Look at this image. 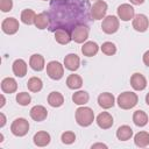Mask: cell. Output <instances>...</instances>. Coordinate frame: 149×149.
Segmentation results:
<instances>
[{"instance_id": "obj_7", "label": "cell", "mask_w": 149, "mask_h": 149, "mask_svg": "<svg viewBox=\"0 0 149 149\" xmlns=\"http://www.w3.org/2000/svg\"><path fill=\"white\" fill-rule=\"evenodd\" d=\"M107 3L102 0H97L91 6V17L93 20H102L107 12Z\"/></svg>"}, {"instance_id": "obj_17", "label": "cell", "mask_w": 149, "mask_h": 149, "mask_svg": "<svg viewBox=\"0 0 149 149\" xmlns=\"http://www.w3.org/2000/svg\"><path fill=\"white\" fill-rule=\"evenodd\" d=\"M79 65H80V59L76 54H69L65 56V58H64L65 69H68L70 71H76V70H78Z\"/></svg>"}, {"instance_id": "obj_39", "label": "cell", "mask_w": 149, "mask_h": 149, "mask_svg": "<svg viewBox=\"0 0 149 149\" xmlns=\"http://www.w3.org/2000/svg\"><path fill=\"white\" fill-rule=\"evenodd\" d=\"M133 5H142L144 2V0H129Z\"/></svg>"}, {"instance_id": "obj_35", "label": "cell", "mask_w": 149, "mask_h": 149, "mask_svg": "<svg viewBox=\"0 0 149 149\" xmlns=\"http://www.w3.org/2000/svg\"><path fill=\"white\" fill-rule=\"evenodd\" d=\"M13 8V1L12 0H0V9L3 13L10 12Z\"/></svg>"}, {"instance_id": "obj_25", "label": "cell", "mask_w": 149, "mask_h": 149, "mask_svg": "<svg viewBox=\"0 0 149 149\" xmlns=\"http://www.w3.org/2000/svg\"><path fill=\"white\" fill-rule=\"evenodd\" d=\"M133 122L137 126V127H144L148 123V115L146 112L137 109L134 112L133 114Z\"/></svg>"}, {"instance_id": "obj_16", "label": "cell", "mask_w": 149, "mask_h": 149, "mask_svg": "<svg viewBox=\"0 0 149 149\" xmlns=\"http://www.w3.org/2000/svg\"><path fill=\"white\" fill-rule=\"evenodd\" d=\"M97 125L102 129H108L113 126V116L108 112H101L97 116Z\"/></svg>"}, {"instance_id": "obj_38", "label": "cell", "mask_w": 149, "mask_h": 149, "mask_svg": "<svg viewBox=\"0 0 149 149\" xmlns=\"http://www.w3.org/2000/svg\"><path fill=\"white\" fill-rule=\"evenodd\" d=\"M0 118H1V123H0V127H3L5 123H6V116L3 113H0Z\"/></svg>"}, {"instance_id": "obj_32", "label": "cell", "mask_w": 149, "mask_h": 149, "mask_svg": "<svg viewBox=\"0 0 149 149\" xmlns=\"http://www.w3.org/2000/svg\"><path fill=\"white\" fill-rule=\"evenodd\" d=\"M16 101H17V104L21 105V106H27V105L30 104L31 97H30V94L27 93V92H20V93L16 94Z\"/></svg>"}, {"instance_id": "obj_24", "label": "cell", "mask_w": 149, "mask_h": 149, "mask_svg": "<svg viewBox=\"0 0 149 149\" xmlns=\"http://www.w3.org/2000/svg\"><path fill=\"white\" fill-rule=\"evenodd\" d=\"M48 104L51 107H61L64 104V97L62 93L54 91L48 95Z\"/></svg>"}, {"instance_id": "obj_42", "label": "cell", "mask_w": 149, "mask_h": 149, "mask_svg": "<svg viewBox=\"0 0 149 149\" xmlns=\"http://www.w3.org/2000/svg\"><path fill=\"white\" fill-rule=\"evenodd\" d=\"M43 1H50V0H43Z\"/></svg>"}, {"instance_id": "obj_37", "label": "cell", "mask_w": 149, "mask_h": 149, "mask_svg": "<svg viewBox=\"0 0 149 149\" xmlns=\"http://www.w3.org/2000/svg\"><path fill=\"white\" fill-rule=\"evenodd\" d=\"M95 148H105V149H107V146L104 144V143H95V144L92 146V149H95Z\"/></svg>"}, {"instance_id": "obj_34", "label": "cell", "mask_w": 149, "mask_h": 149, "mask_svg": "<svg viewBox=\"0 0 149 149\" xmlns=\"http://www.w3.org/2000/svg\"><path fill=\"white\" fill-rule=\"evenodd\" d=\"M61 140H62V142L64 144H71V143L74 142L76 135H74L73 132H64L62 134V136H61Z\"/></svg>"}, {"instance_id": "obj_6", "label": "cell", "mask_w": 149, "mask_h": 149, "mask_svg": "<svg viewBox=\"0 0 149 149\" xmlns=\"http://www.w3.org/2000/svg\"><path fill=\"white\" fill-rule=\"evenodd\" d=\"M119 19L114 15H108L105 16L101 23V29L106 34H114L119 29Z\"/></svg>"}, {"instance_id": "obj_20", "label": "cell", "mask_w": 149, "mask_h": 149, "mask_svg": "<svg viewBox=\"0 0 149 149\" xmlns=\"http://www.w3.org/2000/svg\"><path fill=\"white\" fill-rule=\"evenodd\" d=\"M12 69H13V73L16 77L22 78V77H24L27 74V63L21 58L14 61Z\"/></svg>"}, {"instance_id": "obj_14", "label": "cell", "mask_w": 149, "mask_h": 149, "mask_svg": "<svg viewBox=\"0 0 149 149\" xmlns=\"http://www.w3.org/2000/svg\"><path fill=\"white\" fill-rule=\"evenodd\" d=\"M54 33H55V40H56V42L59 43V44H68V43H70V41L72 40L71 31H70L69 29L58 28V29H56Z\"/></svg>"}, {"instance_id": "obj_5", "label": "cell", "mask_w": 149, "mask_h": 149, "mask_svg": "<svg viewBox=\"0 0 149 149\" xmlns=\"http://www.w3.org/2000/svg\"><path fill=\"white\" fill-rule=\"evenodd\" d=\"M47 74L54 80H59L64 74V66L57 61H51L47 64Z\"/></svg>"}, {"instance_id": "obj_23", "label": "cell", "mask_w": 149, "mask_h": 149, "mask_svg": "<svg viewBox=\"0 0 149 149\" xmlns=\"http://www.w3.org/2000/svg\"><path fill=\"white\" fill-rule=\"evenodd\" d=\"M99 50V45L93 42V41H88V42H85L84 45L81 47V52L84 56H87V57H92L94 55H97Z\"/></svg>"}, {"instance_id": "obj_26", "label": "cell", "mask_w": 149, "mask_h": 149, "mask_svg": "<svg viewBox=\"0 0 149 149\" xmlns=\"http://www.w3.org/2000/svg\"><path fill=\"white\" fill-rule=\"evenodd\" d=\"M134 143L136 147L146 148L149 146V133L148 132H139L134 136Z\"/></svg>"}, {"instance_id": "obj_8", "label": "cell", "mask_w": 149, "mask_h": 149, "mask_svg": "<svg viewBox=\"0 0 149 149\" xmlns=\"http://www.w3.org/2000/svg\"><path fill=\"white\" fill-rule=\"evenodd\" d=\"M72 40L76 43H84L88 38V28L86 24H78L71 30Z\"/></svg>"}, {"instance_id": "obj_15", "label": "cell", "mask_w": 149, "mask_h": 149, "mask_svg": "<svg viewBox=\"0 0 149 149\" xmlns=\"http://www.w3.org/2000/svg\"><path fill=\"white\" fill-rule=\"evenodd\" d=\"M98 104L100 107L105 108V109H108L111 107L114 106L115 104V99H114V95L109 92H104V93H100L99 97H98Z\"/></svg>"}, {"instance_id": "obj_18", "label": "cell", "mask_w": 149, "mask_h": 149, "mask_svg": "<svg viewBox=\"0 0 149 149\" xmlns=\"http://www.w3.org/2000/svg\"><path fill=\"white\" fill-rule=\"evenodd\" d=\"M1 90L3 93H7V94H10V93H14L16 90H17V83L14 78L12 77H6L2 79L1 81Z\"/></svg>"}, {"instance_id": "obj_28", "label": "cell", "mask_w": 149, "mask_h": 149, "mask_svg": "<svg viewBox=\"0 0 149 149\" xmlns=\"http://www.w3.org/2000/svg\"><path fill=\"white\" fill-rule=\"evenodd\" d=\"M66 85L71 90H78L83 85V79L78 74H70L68 78H66Z\"/></svg>"}, {"instance_id": "obj_3", "label": "cell", "mask_w": 149, "mask_h": 149, "mask_svg": "<svg viewBox=\"0 0 149 149\" xmlns=\"http://www.w3.org/2000/svg\"><path fill=\"white\" fill-rule=\"evenodd\" d=\"M94 120V113L90 107H79L76 111V121L81 127L90 126Z\"/></svg>"}, {"instance_id": "obj_13", "label": "cell", "mask_w": 149, "mask_h": 149, "mask_svg": "<svg viewBox=\"0 0 149 149\" xmlns=\"http://www.w3.org/2000/svg\"><path fill=\"white\" fill-rule=\"evenodd\" d=\"M29 114H30V118H31L34 121L40 122V121H43V120L47 119V116H48V111H47V108H45L44 106H42V105H36V106H34V107L30 109Z\"/></svg>"}, {"instance_id": "obj_11", "label": "cell", "mask_w": 149, "mask_h": 149, "mask_svg": "<svg viewBox=\"0 0 149 149\" xmlns=\"http://www.w3.org/2000/svg\"><path fill=\"white\" fill-rule=\"evenodd\" d=\"M148 27H149V21L144 14H137L136 16L133 17V28L136 31L143 33L148 29Z\"/></svg>"}, {"instance_id": "obj_9", "label": "cell", "mask_w": 149, "mask_h": 149, "mask_svg": "<svg viewBox=\"0 0 149 149\" xmlns=\"http://www.w3.org/2000/svg\"><path fill=\"white\" fill-rule=\"evenodd\" d=\"M116 13L119 19H121L122 21H130L135 15V9L129 3H122L118 7Z\"/></svg>"}, {"instance_id": "obj_2", "label": "cell", "mask_w": 149, "mask_h": 149, "mask_svg": "<svg viewBox=\"0 0 149 149\" xmlns=\"http://www.w3.org/2000/svg\"><path fill=\"white\" fill-rule=\"evenodd\" d=\"M139 101V97L136 93L134 92H130V91H126V92H122L119 94L118 97V105L120 108L122 109H130L133 108Z\"/></svg>"}, {"instance_id": "obj_1", "label": "cell", "mask_w": 149, "mask_h": 149, "mask_svg": "<svg viewBox=\"0 0 149 149\" xmlns=\"http://www.w3.org/2000/svg\"><path fill=\"white\" fill-rule=\"evenodd\" d=\"M48 14L51 31L58 28L71 31L76 26L86 24L92 19L88 0H52Z\"/></svg>"}, {"instance_id": "obj_29", "label": "cell", "mask_w": 149, "mask_h": 149, "mask_svg": "<svg viewBox=\"0 0 149 149\" xmlns=\"http://www.w3.org/2000/svg\"><path fill=\"white\" fill-rule=\"evenodd\" d=\"M90 95L86 91H78L72 94V101L77 105H85L88 102Z\"/></svg>"}, {"instance_id": "obj_36", "label": "cell", "mask_w": 149, "mask_h": 149, "mask_svg": "<svg viewBox=\"0 0 149 149\" xmlns=\"http://www.w3.org/2000/svg\"><path fill=\"white\" fill-rule=\"evenodd\" d=\"M143 63H144L147 66H149V50L143 54Z\"/></svg>"}, {"instance_id": "obj_33", "label": "cell", "mask_w": 149, "mask_h": 149, "mask_svg": "<svg viewBox=\"0 0 149 149\" xmlns=\"http://www.w3.org/2000/svg\"><path fill=\"white\" fill-rule=\"evenodd\" d=\"M101 51L107 56H112V55H114L116 52V47L112 42H105L101 45Z\"/></svg>"}, {"instance_id": "obj_31", "label": "cell", "mask_w": 149, "mask_h": 149, "mask_svg": "<svg viewBox=\"0 0 149 149\" xmlns=\"http://www.w3.org/2000/svg\"><path fill=\"white\" fill-rule=\"evenodd\" d=\"M42 86H43V83L38 77H31L27 81V87L31 92H40L42 90Z\"/></svg>"}, {"instance_id": "obj_27", "label": "cell", "mask_w": 149, "mask_h": 149, "mask_svg": "<svg viewBox=\"0 0 149 149\" xmlns=\"http://www.w3.org/2000/svg\"><path fill=\"white\" fill-rule=\"evenodd\" d=\"M132 136H133V129L129 126H127V125L120 126L118 128V130H116V137L120 141H127Z\"/></svg>"}, {"instance_id": "obj_10", "label": "cell", "mask_w": 149, "mask_h": 149, "mask_svg": "<svg viewBox=\"0 0 149 149\" xmlns=\"http://www.w3.org/2000/svg\"><path fill=\"white\" fill-rule=\"evenodd\" d=\"M19 28H20V24L15 17H6L1 23V29L7 35L15 34L19 30Z\"/></svg>"}, {"instance_id": "obj_19", "label": "cell", "mask_w": 149, "mask_h": 149, "mask_svg": "<svg viewBox=\"0 0 149 149\" xmlns=\"http://www.w3.org/2000/svg\"><path fill=\"white\" fill-rule=\"evenodd\" d=\"M34 24L37 29H45L50 26V16L47 12H42L40 14L36 15L35 17V21H34Z\"/></svg>"}, {"instance_id": "obj_4", "label": "cell", "mask_w": 149, "mask_h": 149, "mask_svg": "<svg viewBox=\"0 0 149 149\" xmlns=\"http://www.w3.org/2000/svg\"><path fill=\"white\" fill-rule=\"evenodd\" d=\"M29 130V122L24 118L15 119L10 125V132L15 136H24Z\"/></svg>"}, {"instance_id": "obj_21", "label": "cell", "mask_w": 149, "mask_h": 149, "mask_svg": "<svg viewBox=\"0 0 149 149\" xmlns=\"http://www.w3.org/2000/svg\"><path fill=\"white\" fill-rule=\"evenodd\" d=\"M29 65L34 71H42L44 69V58L40 54H34L30 56Z\"/></svg>"}, {"instance_id": "obj_22", "label": "cell", "mask_w": 149, "mask_h": 149, "mask_svg": "<svg viewBox=\"0 0 149 149\" xmlns=\"http://www.w3.org/2000/svg\"><path fill=\"white\" fill-rule=\"evenodd\" d=\"M33 141H34L35 146H37V147H45L50 143L51 137H50L49 133H47V132H37L34 135Z\"/></svg>"}, {"instance_id": "obj_40", "label": "cell", "mask_w": 149, "mask_h": 149, "mask_svg": "<svg viewBox=\"0 0 149 149\" xmlns=\"http://www.w3.org/2000/svg\"><path fill=\"white\" fill-rule=\"evenodd\" d=\"M5 97H3V94H1V104H0V107H3V105H5Z\"/></svg>"}, {"instance_id": "obj_41", "label": "cell", "mask_w": 149, "mask_h": 149, "mask_svg": "<svg viewBox=\"0 0 149 149\" xmlns=\"http://www.w3.org/2000/svg\"><path fill=\"white\" fill-rule=\"evenodd\" d=\"M146 102L149 106V93H147V95H146Z\"/></svg>"}, {"instance_id": "obj_12", "label": "cell", "mask_w": 149, "mask_h": 149, "mask_svg": "<svg viewBox=\"0 0 149 149\" xmlns=\"http://www.w3.org/2000/svg\"><path fill=\"white\" fill-rule=\"evenodd\" d=\"M130 85L135 91H142L147 87V79L142 73H134L130 77Z\"/></svg>"}, {"instance_id": "obj_30", "label": "cell", "mask_w": 149, "mask_h": 149, "mask_svg": "<svg viewBox=\"0 0 149 149\" xmlns=\"http://www.w3.org/2000/svg\"><path fill=\"white\" fill-rule=\"evenodd\" d=\"M35 17H36V14L33 9H23L21 12V21L24 23V24H33L34 21H35Z\"/></svg>"}]
</instances>
